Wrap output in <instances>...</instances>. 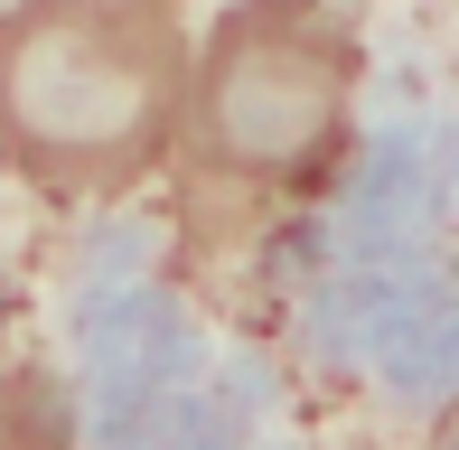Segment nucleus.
I'll return each mask as SVG.
<instances>
[{
    "instance_id": "f257e3e1",
    "label": "nucleus",
    "mask_w": 459,
    "mask_h": 450,
    "mask_svg": "<svg viewBox=\"0 0 459 450\" xmlns=\"http://www.w3.org/2000/svg\"><path fill=\"white\" fill-rule=\"evenodd\" d=\"M366 38L338 0H225L187 48L169 197L197 263L254 254L347 178Z\"/></svg>"
},
{
    "instance_id": "f03ea898",
    "label": "nucleus",
    "mask_w": 459,
    "mask_h": 450,
    "mask_svg": "<svg viewBox=\"0 0 459 450\" xmlns=\"http://www.w3.org/2000/svg\"><path fill=\"white\" fill-rule=\"evenodd\" d=\"M187 48L178 0H0V169L48 207L169 178Z\"/></svg>"
}]
</instances>
